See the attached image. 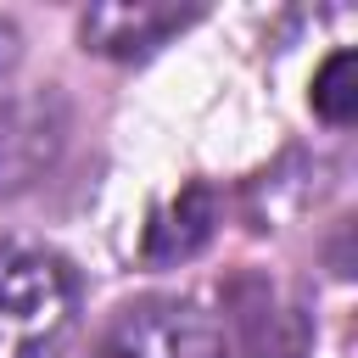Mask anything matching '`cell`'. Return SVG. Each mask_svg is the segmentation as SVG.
<instances>
[{"mask_svg": "<svg viewBox=\"0 0 358 358\" xmlns=\"http://www.w3.org/2000/svg\"><path fill=\"white\" fill-rule=\"evenodd\" d=\"M78 308V285L62 257L0 241V358H45Z\"/></svg>", "mask_w": 358, "mask_h": 358, "instance_id": "6da1fadb", "label": "cell"}, {"mask_svg": "<svg viewBox=\"0 0 358 358\" xmlns=\"http://www.w3.org/2000/svg\"><path fill=\"white\" fill-rule=\"evenodd\" d=\"M90 358H224L218 324L185 302H140L106 324Z\"/></svg>", "mask_w": 358, "mask_h": 358, "instance_id": "7a4b0ae2", "label": "cell"}, {"mask_svg": "<svg viewBox=\"0 0 358 358\" xmlns=\"http://www.w3.org/2000/svg\"><path fill=\"white\" fill-rule=\"evenodd\" d=\"M201 11L196 6H90L78 17V39L95 56H151L162 39H173L179 28H190Z\"/></svg>", "mask_w": 358, "mask_h": 358, "instance_id": "3957f363", "label": "cell"}, {"mask_svg": "<svg viewBox=\"0 0 358 358\" xmlns=\"http://www.w3.org/2000/svg\"><path fill=\"white\" fill-rule=\"evenodd\" d=\"M224 358H302V319L274 302L268 285H241L235 308L218 324Z\"/></svg>", "mask_w": 358, "mask_h": 358, "instance_id": "277c9868", "label": "cell"}, {"mask_svg": "<svg viewBox=\"0 0 358 358\" xmlns=\"http://www.w3.org/2000/svg\"><path fill=\"white\" fill-rule=\"evenodd\" d=\"M207 235H213V196H207L201 185H190V190H185V196L151 224L145 252H151L157 263H173V257H190Z\"/></svg>", "mask_w": 358, "mask_h": 358, "instance_id": "5b68a950", "label": "cell"}, {"mask_svg": "<svg viewBox=\"0 0 358 358\" xmlns=\"http://www.w3.org/2000/svg\"><path fill=\"white\" fill-rule=\"evenodd\" d=\"M313 112L324 123H352L358 117V56L352 50H336L319 78H313Z\"/></svg>", "mask_w": 358, "mask_h": 358, "instance_id": "8992f818", "label": "cell"}, {"mask_svg": "<svg viewBox=\"0 0 358 358\" xmlns=\"http://www.w3.org/2000/svg\"><path fill=\"white\" fill-rule=\"evenodd\" d=\"M17 45H22V39H17V22H11V17H0V78H6V73H11V62H17Z\"/></svg>", "mask_w": 358, "mask_h": 358, "instance_id": "52a82bcc", "label": "cell"}]
</instances>
